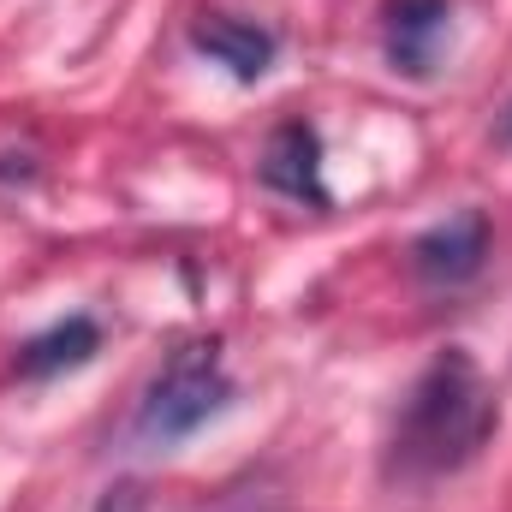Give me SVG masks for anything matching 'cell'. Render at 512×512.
<instances>
[{
	"instance_id": "3",
	"label": "cell",
	"mask_w": 512,
	"mask_h": 512,
	"mask_svg": "<svg viewBox=\"0 0 512 512\" xmlns=\"http://www.w3.org/2000/svg\"><path fill=\"white\" fill-rule=\"evenodd\" d=\"M483 256H489V215L483 209H459L441 227L411 239V268L429 286H465L483 268Z\"/></svg>"
},
{
	"instance_id": "7",
	"label": "cell",
	"mask_w": 512,
	"mask_h": 512,
	"mask_svg": "<svg viewBox=\"0 0 512 512\" xmlns=\"http://www.w3.org/2000/svg\"><path fill=\"white\" fill-rule=\"evenodd\" d=\"M96 346H102V328H96L90 316H66V322H54L48 334H36V340H24V346H18V376L78 370V364H90V358H96Z\"/></svg>"
},
{
	"instance_id": "5",
	"label": "cell",
	"mask_w": 512,
	"mask_h": 512,
	"mask_svg": "<svg viewBox=\"0 0 512 512\" xmlns=\"http://www.w3.org/2000/svg\"><path fill=\"white\" fill-rule=\"evenodd\" d=\"M191 42H197L215 66H227L239 84H256V78L274 66V30L245 24V18H227V12H203V18L191 24Z\"/></svg>"
},
{
	"instance_id": "4",
	"label": "cell",
	"mask_w": 512,
	"mask_h": 512,
	"mask_svg": "<svg viewBox=\"0 0 512 512\" xmlns=\"http://www.w3.org/2000/svg\"><path fill=\"white\" fill-rule=\"evenodd\" d=\"M262 185L292 197V203H310V209H328V185H322V137L304 120H286V126L268 137L262 149Z\"/></svg>"
},
{
	"instance_id": "1",
	"label": "cell",
	"mask_w": 512,
	"mask_h": 512,
	"mask_svg": "<svg viewBox=\"0 0 512 512\" xmlns=\"http://www.w3.org/2000/svg\"><path fill=\"white\" fill-rule=\"evenodd\" d=\"M501 405L495 387L477 370V358L465 346H447L405 393L399 417H393V441H387V477L393 483H435L465 471L483 441L495 435Z\"/></svg>"
},
{
	"instance_id": "2",
	"label": "cell",
	"mask_w": 512,
	"mask_h": 512,
	"mask_svg": "<svg viewBox=\"0 0 512 512\" xmlns=\"http://www.w3.org/2000/svg\"><path fill=\"white\" fill-rule=\"evenodd\" d=\"M233 399V382H227V364H221V346L215 340H191L179 346L161 376L143 393V411H137V435L149 447H173L185 435H197L209 417H221Z\"/></svg>"
},
{
	"instance_id": "6",
	"label": "cell",
	"mask_w": 512,
	"mask_h": 512,
	"mask_svg": "<svg viewBox=\"0 0 512 512\" xmlns=\"http://www.w3.org/2000/svg\"><path fill=\"white\" fill-rule=\"evenodd\" d=\"M453 6L447 0H387V60L411 78L435 66V48L447 36Z\"/></svg>"
},
{
	"instance_id": "8",
	"label": "cell",
	"mask_w": 512,
	"mask_h": 512,
	"mask_svg": "<svg viewBox=\"0 0 512 512\" xmlns=\"http://www.w3.org/2000/svg\"><path fill=\"white\" fill-rule=\"evenodd\" d=\"M501 143H512V102H507V114H501Z\"/></svg>"
}]
</instances>
